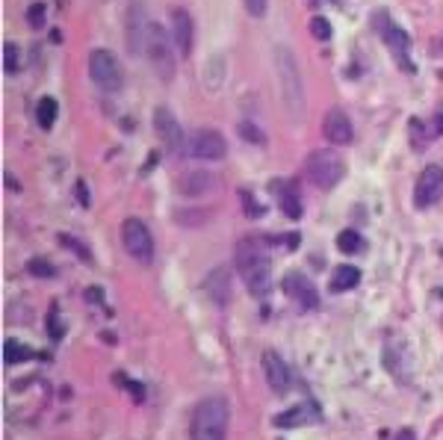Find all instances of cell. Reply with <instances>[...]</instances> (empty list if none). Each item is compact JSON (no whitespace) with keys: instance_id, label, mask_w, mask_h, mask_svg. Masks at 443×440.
Listing matches in <instances>:
<instances>
[{"instance_id":"1","label":"cell","mask_w":443,"mask_h":440,"mask_svg":"<svg viewBox=\"0 0 443 440\" xmlns=\"http://www.w3.org/2000/svg\"><path fill=\"white\" fill-rule=\"evenodd\" d=\"M237 269L251 296L263 298L272 290V263L263 246H257V239H242L237 246Z\"/></svg>"},{"instance_id":"2","label":"cell","mask_w":443,"mask_h":440,"mask_svg":"<svg viewBox=\"0 0 443 440\" xmlns=\"http://www.w3.org/2000/svg\"><path fill=\"white\" fill-rule=\"evenodd\" d=\"M227 422H231V408L222 396H207L195 405L189 420V437L192 440H225Z\"/></svg>"},{"instance_id":"3","label":"cell","mask_w":443,"mask_h":440,"mask_svg":"<svg viewBox=\"0 0 443 440\" xmlns=\"http://www.w3.org/2000/svg\"><path fill=\"white\" fill-rule=\"evenodd\" d=\"M275 71L281 80V95H284V107L289 118H301L304 115V86H301V71L293 51L287 44H275Z\"/></svg>"},{"instance_id":"4","label":"cell","mask_w":443,"mask_h":440,"mask_svg":"<svg viewBox=\"0 0 443 440\" xmlns=\"http://www.w3.org/2000/svg\"><path fill=\"white\" fill-rule=\"evenodd\" d=\"M145 54H148V63L151 68L157 71V77L163 83H172L175 77V65H177V48H175V39L172 33L166 30L163 24L151 21L148 24V33H145Z\"/></svg>"},{"instance_id":"5","label":"cell","mask_w":443,"mask_h":440,"mask_svg":"<svg viewBox=\"0 0 443 440\" xmlns=\"http://www.w3.org/2000/svg\"><path fill=\"white\" fill-rule=\"evenodd\" d=\"M304 172H308V177H311L313 187H319V189H334V187L340 184L346 165H343V157L337 154V151L319 148V151H311L308 163H304Z\"/></svg>"},{"instance_id":"6","label":"cell","mask_w":443,"mask_h":440,"mask_svg":"<svg viewBox=\"0 0 443 440\" xmlns=\"http://www.w3.org/2000/svg\"><path fill=\"white\" fill-rule=\"evenodd\" d=\"M373 27H375L378 39L390 48V56L396 59V65H399L402 71H408V74H414V63L408 59V44H411V39H408L405 30L396 24L387 12H375V15H373Z\"/></svg>"},{"instance_id":"7","label":"cell","mask_w":443,"mask_h":440,"mask_svg":"<svg viewBox=\"0 0 443 440\" xmlns=\"http://www.w3.org/2000/svg\"><path fill=\"white\" fill-rule=\"evenodd\" d=\"M121 246L139 266L154 263V237H151L142 219H125V225H121Z\"/></svg>"},{"instance_id":"8","label":"cell","mask_w":443,"mask_h":440,"mask_svg":"<svg viewBox=\"0 0 443 440\" xmlns=\"http://www.w3.org/2000/svg\"><path fill=\"white\" fill-rule=\"evenodd\" d=\"M89 77L95 80V86L104 89V92H118V89L125 86V74H121L118 59L104 48L89 54Z\"/></svg>"},{"instance_id":"9","label":"cell","mask_w":443,"mask_h":440,"mask_svg":"<svg viewBox=\"0 0 443 440\" xmlns=\"http://www.w3.org/2000/svg\"><path fill=\"white\" fill-rule=\"evenodd\" d=\"M154 130H157L160 142L166 145V151H169V154H175V157L189 154V139L183 136L180 121L169 113V107H157V110H154Z\"/></svg>"},{"instance_id":"10","label":"cell","mask_w":443,"mask_h":440,"mask_svg":"<svg viewBox=\"0 0 443 440\" xmlns=\"http://www.w3.org/2000/svg\"><path fill=\"white\" fill-rule=\"evenodd\" d=\"M189 154L198 160H222L227 154V142L219 130L213 127H198L189 136Z\"/></svg>"},{"instance_id":"11","label":"cell","mask_w":443,"mask_h":440,"mask_svg":"<svg viewBox=\"0 0 443 440\" xmlns=\"http://www.w3.org/2000/svg\"><path fill=\"white\" fill-rule=\"evenodd\" d=\"M281 287H284V293L293 298L299 308H304V310H316L319 308V290L313 287V281L304 275V272H287Z\"/></svg>"},{"instance_id":"12","label":"cell","mask_w":443,"mask_h":440,"mask_svg":"<svg viewBox=\"0 0 443 440\" xmlns=\"http://www.w3.org/2000/svg\"><path fill=\"white\" fill-rule=\"evenodd\" d=\"M440 199H443V169L440 165H425L423 175L417 177V187H414V204L425 210Z\"/></svg>"},{"instance_id":"13","label":"cell","mask_w":443,"mask_h":440,"mask_svg":"<svg viewBox=\"0 0 443 440\" xmlns=\"http://www.w3.org/2000/svg\"><path fill=\"white\" fill-rule=\"evenodd\" d=\"M172 39H175L177 54L187 59L192 54V44H195V24H192V15L183 6L172 9Z\"/></svg>"},{"instance_id":"14","label":"cell","mask_w":443,"mask_h":440,"mask_svg":"<svg viewBox=\"0 0 443 440\" xmlns=\"http://www.w3.org/2000/svg\"><path fill=\"white\" fill-rule=\"evenodd\" d=\"M323 133L331 145H349L355 139V127H352V118H349L340 107H334L325 113V121H323Z\"/></svg>"},{"instance_id":"15","label":"cell","mask_w":443,"mask_h":440,"mask_svg":"<svg viewBox=\"0 0 443 440\" xmlns=\"http://www.w3.org/2000/svg\"><path fill=\"white\" fill-rule=\"evenodd\" d=\"M263 375H266V384L278 393V396H284V393L289 390V370L281 360V355L272 352V348L263 352Z\"/></svg>"},{"instance_id":"16","label":"cell","mask_w":443,"mask_h":440,"mask_svg":"<svg viewBox=\"0 0 443 440\" xmlns=\"http://www.w3.org/2000/svg\"><path fill=\"white\" fill-rule=\"evenodd\" d=\"M175 187H177L180 195L198 199V195H204V192H210L213 187H216V177H213V172H183Z\"/></svg>"},{"instance_id":"17","label":"cell","mask_w":443,"mask_h":440,"mask_svg":"<svg viewBox=\"0 0 443 440\" xmlns=\"http://www.w3.org/2000/svg\"><path fill=\"white\" fill-rule=\"evenodd\" d=\"M145 12L139 9V4H133V9L127 12V48L130 54H142L145 51V33H148Z\"/></svg>"},{"instance_id":"18","label":"cell","mask_w":443,"mask_h":440,"mask_svg":"<svg viewBox=\"0 0 443 440\" xmlns=\"http://www.w3.org/2000/svg\"><path fill=\"white\" fill-rule=\"evenodd\" d=\"M319 420V411L313 405H296L289 411L275 417V426L278 429H293V426H308V422H316Z\"/></svg>"},{"instance_id":"19","label":"cell","mask_w":443,"mask_h":440,"mask_svg":"<svg viewBox=\"0 0 443 440\" xmlns=\"http://www.w3.org/2000/svg\"><path fill=\"white\" fill-rule=\"evenodd\" d=\"M269 189L278 192V204H281V210H284V216H287V219H299V216H301V201H299V192H296L293 184L275 180V184H272Z\"/></svg>"},{"instance_id":"20","label":"cell","mask_w":443,"mask_h":440,"mask_svg":"<svg viewBox=\"0 0 443 440\" xmlns=\"http://www.w3.org/2000/svg\"><path fill=\"white\" fill-rule=\"evenodd\" d=\"M358 281H361L358 266H337L328 287H331V293H346V290H352V287H358Z\"/></svg>"},{"instance_id":"21","label":"cell","mask_w":443,"mask_h":440,"mask_svg":"<svg viewBox=\"0 0 443 440\" xmlns=\"http://www.w3.org/2000/svg\"><path fill=\"white\" fill-rule=\"evenodd\" d=\"M56 113H59V103L54 98H42L36 103V118H39V127L42 130H51L54 121H56Z\"/></svg>"},{"instance_id":"22","label":"cell","mask_w":443,"mask_h":440,"mask_svg":"<svg viewBox=\"0 0 443 440\" xmlns=\"http://www.w3.org/2000/svg\"><path fill=\"white\" fill-rule=\"evenodd\" d=\"M337 249L346 251V254H358L363 249V237L358 231H352V227H349V231H340L337 234Z\"/></svg>"},{"instance_id":"23","label":"cell","mask_w":443,"mask_h":440,"mask_svg":"<svg viewBox=\"0 0 443 440\" xmlns=\"http://www.w3.org/2000/svg\"><path fill=\"white\" fill-rule=\"evenodd\" d=\"M4 358H6V363H21V360H30V358H33V348L21 346L18 340H6Z\"/></svg>"},{"instance_id":"24","label":"cell","mask_w":443,"mask_h":440,"mask_svg":"<svg viewBox=\"0 0 443 440\" xmlns=\"http://www.w3.org/2000/svg\"><path fill=\"white\" fill-rule=\"evenodd\" d=\"M311 33H313L319 42H328V39H331V24H328V18H323V15H313V18H311Z\"/></svg>"},{"instance_id":"25","label":"cell","mask_w":443,"mask_h":440,"mask_svg":"<svg viewBox=\"0 0 443 440\" xmlns=\"http://www.w3.org/2000/svg\"><path fill=\"white\" fill-rule=\"evenodd\" d=\"M239 136L246 142H254V145H263L266 142V136L257 130V125H251V121H242V125H239Z\"/></svg>"},{"instance_id":"26","label":"cell","mask_w":443,"mask_h":440,"mask_svg":"<svg viewBox=\"0 0 443 440\" xmlns=\"http://www.w3.org/2000/svg\"><path fill=\"white\" fill-rule=\"evenodd\" d=\"M27 24L33 27V30L44 27V6H42V4H33V6L27 9Z\"/></svg>"},{"instance_id":"27","label":"cell","mask_w":443,"mask_h":440,"mask_svg":"<svg viewBox=\"0 0 443 440\" xmlns=\"http://www.w3.org/2000/svg\"><path fill=\"white\" fill-rule=\"evenodd\" d=\"M4 56H6V71H9V74H15V71L21 68V59H18V48H15L12 42H9L6 48H4Z\"/></svg>"},{"instance_id":"28","label":"cell","mask_w":443,"mask_h":440,"mask_svg":"<svg viewBox=\"0 0 443 440\" xmlns=\"http://www.w3.org/2000/svg\"><path fill=\"white\" fill-rule=\"evenodd\" d=\"M425 139H429V136L423 133V121H420V118H411V142H414L417 148H423Z\"/></svg>"},{"instance_id":"29","label":"cell","mask_w":443,"mask_h":440,"mask_svg":"<svg viewBox=\"0 0 443 440\" xmlns=\"http://www.w3.org/2000/svg\"><path fill=\"white\" fill-rule=\"evenodd\" d=\"M242 4H246V9H249L251 18H263V15H266V6H269V0H242Z\"/></svg>"},{"instance_id":"30","label":"cell","mask_w":443,"mask_h":440,"mask_svg":"<svg viewBox=\"0 0 443 440\" xmlns=\"http://www.w3.org/2000/svg\"><path fill=\"white\" fill-rule=\"evenodd\" d=\"M30 272H33V275L39 272V275H44V278H51V275H54V272H51V266L44 263V260H33V263H30Z\"/></svg>"},{"instance_id":"31","label":"cell","mask_w":443,"mask_h":440,"mask_svg":"<svg viewBox=\"0 0 443 440\" xmlns=\"http://www.w3.org/2000/svg\"><path fill=\"white\" fill-rule=\"evenodd\" d=\"M432 136H443V113L435 115V127H432Z\"/></svg>"},{"instance_id":"32","label":"cell","mask_w":443,"mask_h":440,"mask_svg":"<svg viewBox=\"0 0 443 440\" xmlns=\"http://www.w3.org/2000/svg\"><path fill=\"white\" fill-rule=\"evenodd\" d=\"M77 201H80L83 207L89 204V192H86V187H83V184H77Z\"/></svg>"}]
</instances>
